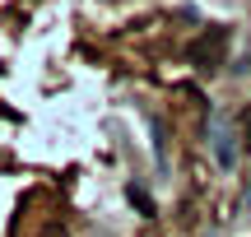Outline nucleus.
<instances>
[{"label":"nucleus","instance_id":"7ed1b4c3","mask_svg":"<svg viewBox=\"0 0 251 237\" xmlns=\"http://www.w3.org/2000/svg\"><path fill=\"white\" fill-rule=\"evenodd\" d=\"M126 200H130V205H135L140 214H153V200H149V195L140 191V186H126Z\"/></svg>","mask_w":251,"mask_h":237},{"label":"nucleus","instance_id":"20e7f679","mask_svg":"<svg viewBox=\"0 0 251 237\" xmlns=\"http://www.w3.org/2000/svg\"><path fill=\"white\" fill-rule=\"evenodd\" d=\"M242 149H251V102L242 107Z\"/></svg>","mask_w":251,"mask_h":237},{"label":"nucleus","instance_id":"f257e3e1","mask_svg":"<svg viewBox=\"0 0 251 237\" xmlns=\"http://www.w3.org/2000/svg\"><path fill=\"white\" fill-rule=\"evenodd\" d=\"M224 51H228V28L214 24V28H205V33L191 42V65H196V70H219Z\"/></svg>","mask_w":251,"mask_h":237},{"label":"nucleus","instance_id":"f03ea898","mask_svg":"<svg viewBox=\"0 0 251 237\" xmlns=\"http://www.w3.org/2000/svg\"><path fill=\"white\" fill-rule=\"evenodd\" d=\"M209 135H214V158H219V167H224V172H233V163H237V144H233L237 135H233V126H228V121L219 117Z\"/></svg>","mask_w":251,"mask_h":237},{"label":"nucleus","instance_id":"39448f33","mask_svg":"<svg viewBox=\"0 0 251 237\" xmlns=\"http://www.w3.org/2000/svg\"><path fill=\"white\" fill-rule=\"evenodd\" d=\"M247 205H251V195H247Z\"/></svg>","mask_w":251,"mask_h":237}]
</instances>
